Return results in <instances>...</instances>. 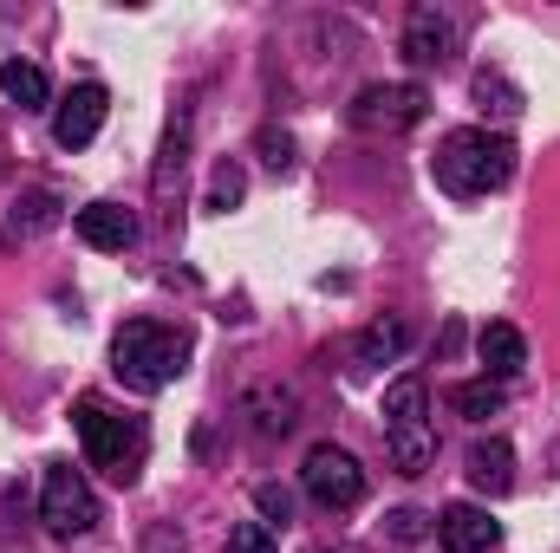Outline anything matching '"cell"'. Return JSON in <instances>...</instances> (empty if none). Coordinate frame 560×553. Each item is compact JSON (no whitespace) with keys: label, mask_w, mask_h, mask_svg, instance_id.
Wrapping results in <instances>:
<instances>
[{"label":"cell","mask_w":560,"mask_h":553,"mask_svg":"<svg viewBox=\"0 0 560 553\" xmlns=\"http://www.w3.org/2000/svg\"><path fill=\"white\" fill-rule=\"evenodd\" d=\"M430 176H436V189H443V196L476 202V196H489V189H502V183L515 176V143L502 138V131L463 125V131H450V138L436 143Z\"/></svg>","instance_id":"1"},{"label":"cell","mask_w":560,"mask_h":553,"mask_svg":"<svg viewBox=\"0 0 560 553\" xmlns=\"http://www.w3.org/2000/svg\"><path fill=\"white\" fill-rule=\"evenodd\" d=\"M72 430H79V443H85V462L105 469L118 489H131V482L143 475V456H150L143 416L112 411L105 398H79V404H72Z\"/></svg>","instance_id":"2"},{"label":"cell","mask_w":560,"mask_h":553,"mask_svg":"<svg viewBox=\"0 0 560 553\" xmlns=\"http://www.w3.org/2000/svg\"><path fill=\"white\" fill-rule=\"evenodd\" d=\"M112 372L131 385V391H163L189 372V332L183 326H163V319H131L118 326L112 339Z\"/></svg>","instance_id":"3"},{"label":"cell","mask_w":560,"mask_h":553,"mask_svg":"<svg viewBox=\"0 0 560 553\" xmlns=\"http://www.w3.org/2000/svg\"><path fill=\"white\" fill-rule=\"evenodd\" d=\"M385 449L398 475H423L436 462V430H430V391L418 372L385 385Z\"/></svg>","instance_id":"4"},{"label":"cell","mask_w":560,"mask_h":553,"mask_svg":"<svg viewBox=\"0 0 560 553\" xmlns=\"http://www.w3.org/2000/svg\"><path fill=\"white\" fill-rule=\"evenodd\" d=\"M300 489L326 508V515H352L365 502V469L359 456H346L339 443H313L306 462H300Z\"/></svg>","instance_id":"5"},{"label":"cell","mask_w":560,"mask_h":553,"mask_svg":"<svg viewBox=\"0 0 560 553\" xmlns=\"http://www.w3.org/2000/svg\"><path fill=\"white\" fill-rule=\"evenodd\" d=\"M39 521H46L59 541H72V534H92V528H98V495H92V482H85L72 462H52V469H46Z\"/></svg>","instance_id":"6"},{"label":"cell","mask_w":560,"mask_h":553,"mask_svg":"<svg viewBox=\"0 0 560 553\" xmlns=\"http://www.w3.org/2000/svg\"><path fill=\"white\" fill-rule=\"evenodd\" d=\"M423 85H365L352 98V125L359 131H411L423 125Z\"/></svg>","instance_id":"7"},{"label":"cell","mask_w":560,"mask_h":553,"mask_svg":"<svg viewBox=\"0 0 560 553\" xmlns=\"http://www.w3.org/2000/svg\"><path fill=\"white\" fill-rule=\"evenodd\" d=\"M105 118H112V92H105L98 79H85V85H72V92L59 98V111H52V143H59V150H85V143L105 131Z\"/></svg>","instance_id":"8"},{"label":"cell","mask_w":560,"mask_h":553,"mask_svg":"<svg viewBox=\"0 0 560 553\" xmlns=\"http://www.w3.org/2000/svg\"><path fill=\"white\" fill-rule=\"evenodd\" d=\"M463 52V33H456V20L443 13V7H411V20H405V59L411 66H450Z\"/></svg>","instance_id":"9"},{"label":"cell","mask_w":560,"mask_h":553,"mask_svg":"<svg viewBox=\"0 0 560 553\" xmlns=\"http://www.w3.org/2000/svg\"><path fill=\"white\" fill-rule=\"evenodd\" d=\"M436 541H443V553H495L502 521H495L482 502H450V508L436 515Z\"/></svg>","instance_id":"10"},{"label":"cell","mask_w":560,"mask_h":553,"mask_svg":"<svg viewBox=\"0 0 560 553\" xmlns=\"http://www.w3.org/2000/svg\"><path fill=\"white\" fill-rule=\"evenodd\" d=\"M72 228H79V242L98 248V255H125V248L138 242V215H131L125 202H92V209L72 215Z\"/></svg>","instance_id":"11"},{"label":"cell","mask_w":560,"mask_h":553,"mask_svg":"<svg viewBox=\"0 0 560 553\" xmlns=\"http://www.w3.org/2000/svg\"><path fill=\"white\" fill-rule=\"evenodd\" d=\"M476 352H482V365H489V378L502 385V378H515L522 365H528V339L509 326V319H489L482 332H476Z\"/></svg>","instance_id":"12"},{"label":"cell","mask_w":560,"mask_h":553,"mask_svg":"<svg viewBox=\"0 0 560 553\" xmlns=\"http://www.w3.org/2000/svg\"><path fill=\"white\" fill-rule=\"evenodd\" d=\"M463 469H469V482H476L482 495H509V489H515V449H509L502 436L476 443V449L463 456Z\"/></svg>","instance_id":"13"},{"label":"cell","mask_w":560,"mask_h":553,"mask_svg":"<svg viewBox=\"0 0 560 553\" xmlns=\"http://www.w3.org/2000/svg\"><path fill=\"white\" fill-rule=\"evenodd\" d=\"M0 92H7L20 111H46V105H52V79H46L33 59H0Z\"/></svg>","instance_id":"14"},{"label":"cell","mask_w":560,"mask_h":553,"mask_svg":"<svg viewBox=\"0 0 560 553\" xmlns=\"http://www.w3.org/2000/svg\"><path fill=\"white\" fill-rule=\"evenodd\" d=\"M469 98H476L489 118H522V105H528V98H522V85H515V79H502V72H489V66L469 79Z\"/></svg>","instance_id":"15"},{"label":"cell","mask_w":560,"mask_h":553,"mask_svg":"<svg viewBox=\"0 0 560 553\" xmlns=\"http://www.w3.org/2000/svg\"><path fill=\"white\" fill-rule=\"evenodd\" d=\"M405 345H411V326H405V319H378V326H365V332H359L352 358H359V365H392Z\"/></svg>","instance_id":"16"},{"label":"cell","mask_w":560,"mask_h":553,"mask_svg":"<svg viewBox=\"0 0 560 553\" xmlns=\"http://www.w3.org/2000/svg\"><path fill=\"white\" fill-rule=\"evenodd\" d=\"M450 411H456V416H476V423H489V416L509 411V391H502L495 378H469V385H456V391H450Z\"/></svg>","instance_id":"17"},{"label":"cell","mask_w":560,"mask_h":553,"mask_svg":"<svg viewBox=\"0 0 560 553\" xmlns=\"http://www.w3.org/2000/svg\"><path fill=\"white\" fill-rule=\"evenodd\" d=\"M222 553H280V541H275L268 521H235L229 541H222Z\"/></svg>","instance_id":"18"},{"label":"cell","mask_w":560,"mask_h":553,"mask_svg":"<svg viewBox=\"0 0 560 553\" xmlns=\"http://www.w3.org/2000/svg\"><path fill=\"white\" fill-rule=\"evenodd\" d=\"M242 189H248V183H242V169H235V163H222V169H215V183H209V209H222V215H229V209L242 202Z\"/></svg>","instance_id":"19"},{"label":"cell","mask_w":560,"mask_h":553,"mask_svg":"<svg viewBox=\"0 0 560 553\" xmlns=\"http://www.w3.org/2000/svg\"><path fill=\"white\" fill-rule=\"evenodd\" d=\"M255 508H261V515H268V528H287V521H293V495H287V489H280V482H261V489H255Z\"/></svg>","instance_id":"20"},{"label":"cell","mask_w":560,"mask_h":553,"mask_svg":"<svg viewBox=\"0 0 560 553\" xmlns=\"http://www.w3.org/2000/svg\"><path fill=\"white\" fill-rule=\"evenodd\" d=\"M261 156H268V169H293V138L268 125V131H261Z\"/></svg>","instance_id":"21"},{"label":"cell","mask_w":560,"mask_h":553,"mask_svg":"<svg viewBox=\"0 0 560 553\" xmlns=\"http://www.w3.org/2000/svg\"><path fill=\"white\" fill-rule=\"evenodd\" d=\"M423 534H430V515H418V508L392 515V541H423Z\"/></svg>","instance_id":"22"}]
</instances>
